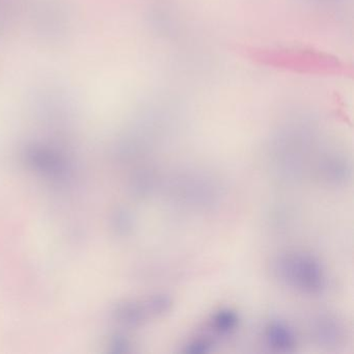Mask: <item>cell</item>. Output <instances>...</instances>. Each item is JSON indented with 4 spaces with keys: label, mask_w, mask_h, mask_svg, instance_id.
<instances>
[{
    "label": "cell",
    "mask_w": 354,
    "mask_h": 354,
    "mask_svg": "<svg viewBox=\"0 0 354 354\" xmlns=\"http://www.w3.org/2000/svg\"><path fill=\"white\" fill-rule=\"evenodd\" d=\"M277 277L290 287L306 294H319L325 288V274L318 261L308 254L287 252L274 262Z\"/></svg>",
    "instance_id": "6da1fadb"
},
{
    "label": "cell",
    "mask_w": 354,
    "mask_h": 354,
    "mask_svg": "<svg viewBox=\"0 0 354 354\" xmlns=\"http://www.w3.org/2000/svg\"><path fill=\"white\" fill-rule=\"evenodd\" d=\"M265 339L267 344L277 351H291L296 346L293 330L286 323L279 321H272L267 325Z\"/></svg>",
    "instance_id": "7a4b0ae2"
},
{
    "label": "cell",
    "mask_w": 354,
    "mask_h": 354,
    "mask_svg": "<svg viewBox=\"0 0 354 354\" xmlns=\"http://www.w3.org/2000/svg\"><path fill=\"white\" fill-rule=\"evenodd\" d=\"M238 323V315L230 308H223L213 315L211 328L219 335H231L237 329Z\"/></svg>",
    "instance_id": "3957f363"
},
{
    "label": "cell",
    "mask_w": 354,
    "mask_h": 354,
    "mask_svg": "<svg viewBox=\"0 0 354 354\" xmlns=\"http://www.w3.org/2000/svg\"><path fill=\"white\" fill-rule=\"evenodd\" d=\"M317 337L322 343L335 344L337 343V339L341 337V328L335 320H331L328 317L320 318L317 322L316 326Z\"/></svg>",
    "instance_id": "277c9868"
},
{
    "label": "cell",
    "mask_w": 354,
    "mask_h": 354,
    "mask_svg": "<svg viewBox=\"0 0 354 354\" xmlns=\"http://www.w3.org/2000/svg\"><path fill=\"white\" fill-rule=\"evenodd\" d=\"M147 304H148L147 308H148L149 312L156 315V316H163L171 310L173 301H171L169 296L159 294V295H155L150 298Z\"/></svg>",
    "instance_id": "5b68a950"
},
{
    "label": "cell",
    "mask_w": 354,
    "mask_h": 354,
    "mask_svg": "<svg viewBox=\"0 0 354 354\" xmlns=\"http://www.w3.org/2000/svg\"><path fill=\"white\" fill-rule=\"evenodd\" d=\"M211 346L212 344L209 339L198 337L186 345L185 351L189 353H206L210 350Z\"/></svg>",
    "instance_id": "8992f818"
}]
</instances>
